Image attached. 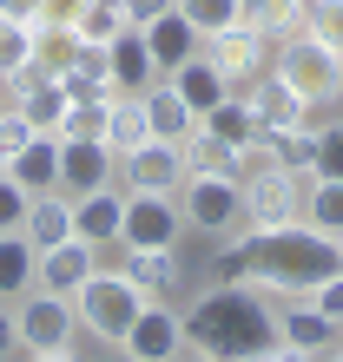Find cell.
I'll use <instances>...</instances> for the list:
<instances>
[{"instance_id":"1","label":"cell","mask_w":343,"mask_h":362,"mask_svg":"<svg viewBox=\"0 0 343 362\" xmlns=\"http://www.w3.org/2000/svg\"><path fill=\"white\" fill-rule=\"evenodd\" d=\"M330 270H343V257H337V238L317 224L231 230V250H225V284H251L277 296H310Z\"/></svg>"},{"instance_id":"2","label":"cell","mask_w":343,"mask_h":362,"mask_svg":"<svg viewBox=\"0 0 343 362\" xmlns=\"http://www.w3.org/2000/svg\"><path fill=\"white\" fill-rule=\"evenodd\" d=\"M264 343H277L271 290L211 284V290H198V303L185 310V349H205V356H218V362H244Z\"/></svg>"},{"instance_id":"3","label":"cell","mask_w":343,"mask_h":362,"mask_svg":"<svg viewBox=\"0 0 343 362\" xmlns=\"http://www.w3.org/2000/svg\"><path fill=\"white\" fill-rule=\"evenodd\" d=\"M271 73L284 79V86L304 99V105H337V99H343V53L324 47L317 33L284 40V47L271 53Z\"/></svg>"},{"instance_id":"4","label":"cell","mask_w":343,"mask_h":362,"mask_svg":"<svg viewBox=\"0 0 343 362\" xmlns=\"http://www.w3.org/2000/svg\"><path fill=\"white\" fill-rule=\"evenodd\" d=\"M73 310H79V329H93L99 343H125V329H133V316L145 310V290L133 284L125 270H93L79 284V296H73Z\"/></svg>"},{"instance_id":"5","label":"cell","mask_w":343,"mask_h":362,"mask_svg":"<svg viewBox=\"0 0 343 362\" xmlns=\"http://www.w3.org/2000/svg\"><path fill=\"white\" fill-rule=\"evenodd\" d=\"M310 178H317V172H284V165H257V172H244V230L304 224Z\"/></svg>"},{"instance_id":"6","label":"cell","mask_w":343,"mask_h":362,"mask_svg":"<svg viewBox=\"0 0 343 362\" xmlns=\"http://www.w3.org/2000/svg\"><path fill=\"white\" fill-rule=\"evenodd\" d=\"M179 211H185V230H205V238H231V230H244V178L191 172V178L179 185Z\"/></svg>"},{"instance_id":"7","label":"cell","mask_w":343,"mask_h":362,"mask_svg":"<svg viewBox=\"0 0 343 362\" xmlns=\"http://www.w3.org/2000/svg\"><path fill=\"white\" fill-rule=\"evenodd\" d=\"M13 336H20V349H73V336H79V310H73V296H53V290H27L13 303Z\"/></svg>"},{"instance_id":"8","label":"cell","mask_w":343,"mask_h":362,"mask_svg":"<svg viewBox=\"0 0 343 362\" xmlns=\"http://www.w3.org/2000/svg\"><path fill=\"white\" fill-rule=\"evenodd\" d=\"M185 230V211L179 198L165 191H125V224H119V244H139V250H172Z\"/></svg>"},{"instance_id":"9","label":"cell","mask_w":343,"mask_h":362,"mask_svg":"<svg viewBox=\"0 0 343 362\" xmlns=\"http://www.w3.org/2000/svg\"><path fill=\"white\" fill-rule=\"evenodd\" d=\"M271 53H277V47H271V40L257 33V27H251V20L205 33V59H211V66H218V73L231 79V86H251V79L271 66Z\"/></svg>"},{"instance_id":"10","label":"cell","mask_w":343,"mask_h":362,"mask_svg":"<svg viewBox=\"0 0 343 362\" xmlns=\"http://www.w3.org/2000/svg\"><path fill=\"white\" fill-rule=\"evenodd\" d=\"M271 316H277V343L304 349L310 362L324 356V349H337V343H343V323H330V316L317 310L310 296H277V303H271Z\"/></svg>"},{"instance_id":"11","label":"cell","mask_w":343,"mask_h":362,"mask_svg":"<svg viewBox=\"0 0 343 362\" xmlns=\"http://www.w3.org/2000/svg\"><path fill=\"white\" fill-rule=\"evenodd\" d=\"M125 356H139V362H172L185 349V316L179 310H165V296H145V310L133 316V329H125Z\"/></svg>"},{"instance_id":"12","label":"cell","mask_w":343,"mask_h":362,"mask_svg":"<svg viewBox=\"0 0 343 362\" xmlns=\"http://www.w3.org/2000/svg\"><path fill=\"white\" fill-rule=\"evenodd\" d=\"M119 165H125V191H165V198H179V185L191 178L185 172V145H172V139H145Z\"/></svg>"},{"instance_id":"13","label":"cell","mask_w":343,"mask_h":362,"mask_svg":"<svg viewBox=\"0 0 343 362\" xmlns=\"http://www.w3.org/2000/svg\"><path fill=\"white\" fill-rule=\"evenodd\" d=\"M119 224H125V191L99 185V191H86V198H73V238L79 244L119 250Z\"/></svg>"},{"instance_id":"14","label":"cell","mask_w":343,"mask_h":362,"mask_svg":"<svg viewBox=\"0 0 343 362\" xmlns=\"http://www.w3.org/2000/svg\"><path fill=\"white\" fill-rule=\"evenodd\" d=\"M244 105H251V119H257V132H264V139H271V132H291V125H304V112H310V105L297 99V93H291V86H284V79H277L271 66L251 79Z\"/></svg>"},{"instance_id":"15","label":"cell","mask_w":343,"mask_h":362,"mask_svg":"<svg viewBox=\"0 0 343 362\" xmlns=\"http://www.w3.org/2000/svg\"><path fill=\"white\" fill-rule=\"evenodd\" d=\"M106 73H113V93H145V86H159V79H165L139 27H125L113 47H106Z\"/></svg>"},{"instance_id":"16","label":"cell","mask_w":343,"mask_h":362,"mask_svg":"<svg viewBox=\"0 0 343 362\" xmlns=\"http://www.w3.org/2000/svg\"><path fill=\"white\" fill-rule=\"evenodd\" d=\"M113 152H106V139H79V145H60V191L67 198H86V191L113 185Z\"/></svg>"},{"instance_id":"17","label":"cell","mask_w":343,"mask_h":362,"mask_svg":"<svg viewBox=\"0 0 343 362\" xmlns=\"http://www.w3.org/2000/svg\"><path fill=\"white\" fill-rule=\"evenodd\" d=\"M93 270H99V250L79 244V238H67V244L40 250V276H33V284L53 290V296H79V284H86Z\"/></svg>"},{"instance_id":"18","label":"cell","mask_w":343,"mask_h":362,"mask_svg":"<svg viewBox=\"0 0 343 362\" xmlns=\"http://www.w3.org/2000/svg\"><path fill=\"white\" fill-rule=\"evenodd\" d=\"M145 47H152V59H159V73H172V66H185L191 53H205V33L191 27V20L179 13V7H165L159 20H145Z\"/></svg>"},{"instance_id":"19","label":"cell","mask_w":343,"mask_h":362,"mask_svg":"<svg viewBox=\"0 0 343 362\" xmlns=\"http://www.w3.org/2000/svg\"><path fill=\"white\" fill-rule=\"evenodd\" d=\"M20 238H27L33 250H53L73 238V198L67 191H33L27 198V218H20Z\"/></svg>"},{"instance_id":"20","label":"cell","mask_w":343,"mask_h":362,"mask_svg":"<svg viewBox=\"0 0 343 362\" xmlns=\"http://www.w3.org/2000/svg\"><path fill=\"white\" fill-rule=\"evenodd\" d=\"M165 86L179 93V99H185V105H191V112H198V119H205V112H211V105H218V99H231V79H225L218 66H211L205 53H191L185 66H172V73H165Z\"/></svg>"},{"instance_id":"21","label":"cell","mask_w":343,"mask_h":362,"mask_svg":"<svg viewBox=\"0 0 343 362\" xmlns=\"http://www.w3.org/2000/svg\"><path fill=\"white\" fill-rule=\"evenodd\" d=\"M7 172H13V185H27V191H60V139L53 132H27Z\"/></svg>"},{"instance_id":"22","label":"cell","mask_w":343,"mask_h":362,"mask_svg":"<svg viewBox=\"0 0 343 362\" xmlns=\"http://www.w3.org/2000/svg\"><path fill=\"white\" fill-rule=\"evenodd\" d=\"M145 139H152V119H145V93H113V105H106V152L125 158V152H139Z\"/></svg>"},{"instance_id":"23","label":"cell","mask_w":343,"mask_h":362,"mask_svg":"<svg viewBox=\"0 0 343 362\" xmlns=\"http://www.w3.org/2000/svg\"><path fill=\"white\" fill-rule=\"evenodd\" d=\"M244 20L271 40V47H284V40L310 33V0H244Z\"/></svg>"},{"instance_id":"24","label":"cell","mask_w":343,"mask_h":362,"mask_svg":"<svg viewBox=\"0 0 343 362\" xmlns=\"http://www.w3.org/2000/svg\"><path fill=\"white\" fill-rule=\"evenodd\" d=\"M119 270L133 276L145 296H172V290H179V257H172V250H139V244H119Z\"/></svg>"},{"instance_id":"25","label":"cell","mask_w":343,"mask_h":362,"mask_svg":"<svg viewBox=\"0 0 343 362\" xmlns=\"http://www.w3.org/2000/svg\"><path fill=\"white\" fill-rule=\"evenodd\" d=\"M40 276V250L20 230H0V303H20Z\"/></svg>"},{"instance_id":"26","label":"cell","mask_w":343,"mask_h":362,"mask_svg":"<svg viewBox=\"0 0 343 362\" xmlns=\"http://www.w3.org/2000/svg\"><path fill=\"white\" fill-rule=\"evenodd\" d=\"M145 119H152V139H172V145H185L191 132H198V112H191L165 79H159V86H145Z\"/></svg>"},{"instance_id":"27","label":"cell","mask_w":343,"mask_h":362,"mask_svg":"<svg viewBox=\"0 0 343 362\" xmlns=\"http://www.w3.org/2000/svg\"><path fill=\"white\" fill-rule=\"evenodd\" d=\"M86 47V40H79V27H60V20H33V66L40 73H67L73 66V53Z\"/></svg>"},{"instance_id":"28","label":"cell","mask_w":343,"mask_h":362,"mask_svg":"<svg viewBox=\"0 0 343 362\" xmlns=\"http://www.w3.org/2000/svg\"><path fill=\"white\" fill-rule=\"evenodd\" d=\"M198 125H205V132H218L225 145H238V158H244V145H257V139H264V132H257V119H251V105H244L238 93H231V99H218Z\"/></svg>"},{"instance_id":"29","label":"cell","mask_w":343,"mask_h":362,"mask_svg":"<svg viewBox=\"0 0 343 362\" xmlns=\"http://www.w3.org/2000/svg\"><path fill=\"white\" fill-rule=\"evenodd\" d=\"M185 172H225V178H244V158H238V145H225L218 132H191L185 139Z\"/></svg>"},{"instance_id":"30","label":"cell","mask_w":343,"mask_h":362,"mask_svg":"<svg viewBox=\"0 0 343 362\" xmlns=\"http://www.w3.org/2000/svg\"><path fill=\"white\" fill-rule=\"evenodd\" d=\"M304 224H317V230H343V178H324L317 172L310 178V198H304Z\"/></svg>"},{"instance_id":"31","label":"cell","mask_w":343,"mask_h":362,"mask_svg":"<svg viewBox=\"0 0 343 362\" xmlns=\"http://www.w3.org/2000/svg\"><path fill=\"white\" fill-rule=\"evenodd\" d=\"M271 165H284V172H317V132L310 125H291V132H271Z\"/></svg>"},{"instance_id":"32","label":"cell","mask_w":343,"mask_h":362,"mask_svg":"<svg viewBox=\"0 0 343 362\" xmlns=\"http://www.w3.org/2000/svg\"><path fill=\"white\" fill-rule=\"evenodd\" d=\"M106 105H113V93H106V99H73L53 139H60V145H79V139H106Z\"/></svg>"},{"instance_id":"33","label":"cell","mask_w":343,"mask_h":362,"mask_svg":"<svg viewBox=\"0 0 343 362\" xmlns=\"http://www.w3.org/2000/svg\"><path fill=\"white\" fill-rule=\"evenodd\" d=\"M73 27H79V40H86V47H113V40L133 27V20H125V7H119V0H93V7H86Z\"/></svg>"},{"instance_id":"34","label":"cell","mask_w":343,"mask_h":362,"mask_svg":"<svg viewBox=\"0 0 343 362\" xmlns=\"http://www.w3.org/2000/svg\"><path fill=\"white\" fill-rule=\"evenodd\" d=\"M20 73H33V27H20V20H0V86Z\"/></svg>"},{"instance_id":"35","label":"cell","mask_w":343,"mask_h":362,"mask_svg":"<svg viewBox=\"0 0 343 362\" xmlns=\"http://www.w3.org/2000/svg\"><path fill=\"white\" fill-rule=\"evenodd\" d=\"M198 33H218V27H238L244 20V0H172Z\"/></svg>"},{"instance_id":"36","label":"cell","mask_w":343,"mask_h":362,"mask_svg":"<svg viewBox=\"0 0 343 362\" xmlns=\"http://www.w3.org/2000/svg\"><path fill=\"white\" fill-rule=\"evenodd\" d=\"M310 33L343 53V0H310Z\"/></svg>"},{"instance_id":"37","label":"cell","mask_w":343,"mask_h":362,"mask_svg":"<svg viewBox=\"0 0 343 362\" xmlns=\"http://www.w3.org/2000/svg\"><path fill=\"white\" fill-rule=\"evenodd\" d=\"M27 185H13V172H0V230H20V218H27Z\"/></svg>"},{"instance_id":"38","label":"cell","mask_w":343,"mask_h":362,"mask_svg":"<svg viewBox=\"0 0 343 362\" xmlns=\"http://www.w3.org/2000/svg\"><path fill=\"white\" fill-rule=\"evenodd\" d=\"M317 172L343 178V125H324V132H317Z\"/></svg>"},{"instance_id":"39","label":"cell","mask_w":343,"mask_h":362,"mask_svg":"<svg viewBox=\"0 0 343 362\" xmlns=\"http://www.w3.org/2000/svg\"><path fill=\"white\" fill-rule=\"evenodd\" d=\"M310 303H317V310H324V316H330V323H343V270H330V276H324V284H317V290H310Z\"/></svg>"},{"instance_id":"40","label":"cell","mask_w":343,"mask_h":362,"mask_svg":"<svg viewBox=\"0 0 343 362\" xmlns=\"http://www.w3.org/2000/svg\"><path fill=\"white\" fill-rule=\"evenodd\" d=\"M20 139H27V119H20L13 105H7V112H0V172H7V165H13V152H20Z\"/></svg>"},{"instance_id":"41","label":"cell","mask_w":343,"mask_h":362,"mask_svg":"<svg viewBox=\"0 0 343 362\" xmlns=\"http://www.w3.org/2000/svg\"><path fill=\"white\" fill-rule=\"evenodd\" d=\"M86 7H93V0H40V20H60V27H73Z\"/></svg>"},{"instance_id":"42","label":"cell","mask_w":343,"mask_h":362,"mask_svg":"<svg viewBox=\"0 0 343 362\" xmlns=\"http://www.w3.org/2000/svg\"><path fill=\"white\" fill-rule=\"evenodd\" d=\"M119 7H125V20H133V27H145V20H159L172 0H119Z\"/></svg>"},{"instance_id":"43","label":"cell","mask_w":343,"mask_h":362,"mask_svg":"<svg viewBox=\"0 0 343 362\" xmlns=\"http://www.w3.org/2000/svg\"><path fill=\"white\" fill-rule=\"evenodd\" d=\"M244 362H310L304 349H291V343H264L257 356H244Z\"/></svg>"},{"instance_id":"44","label":"cell","mask_w":343,"mask_h":362,"mask_svg":"<svg viewBox=\"0 0 343 362\" xmlns=\"http://www.w3.org/2000/svg\"><path fill=\"white\" fill-rule=\"evenodd\" d=\"M0 20H20V27H33V20H40V0H0Z\"/></svg>"},{"instance_id":"45","label":"cell","mask_w":343,"mask_h":362,"mask_svg":"<svg viewBox=\"0 0 343 362\" xmlns=\"http://www.w3.org/2000/svg\"><path fill=\"white\" fill-rule=\"evenodd\" d=\"M20 349V336H13V303H0V362H7Z\"/></svg>"},{"instance_id":"46","label":"cell","mask_w":343,"mask_h":362,"mask_svg":"<svg viewBox=\"0 0 343 362\" xmlns=\"http://www.w3.org/2000/svg\"><path fill=\"white\" fill-rule=\"evenodd\" d=\"M27 362H79V356H73V349H33Z\"/></svg>"},{"instance_id":"47","label":"cell","mask_w":343,"mask_h":362,"mask_svg":"<svg viewBox=\"0 0 343 362\" xmlns=\"http://www.w3.org/2000/svg\"><path fill=\"white\" fill-rule=\"evenodd\" d=\"M172 362H218V356H205V349H179Z\"/></svg>"},{"instance_id":"48","label":"cell","mask_w":343,"mask_h":362,"mask_svg":"<svg viewBox=\"0 0 343 362\" xmlns=\"http://www.w3.org/2000/svg\"><path fill=\"white\" fill-rule=\"evenodd\" d=\"M317 362H343V343H337V349H324V356H317Z\"/></svg>"},{"instance_id":"49","label":"cell","mask_w":343,"mask_h":362,"mask_svg":"<svg viewBox=\"0 0 343 362\" xmlns=\"http://www.w3.org/2000/svg\"><path fill=\"white\" fill-rule=\"evenodd\" d=\"M106 362H139V356H125V349H119V356H106Z\"/></svg>"},{"instance_id":"50","label":"cell","mask_w":343,"mask_h":362,"mask_svg":"<svg viewBox=\"0 0 343 362\" xmlns=\"http://www.w3.org/2000/svg\"><path fill=\"white\" fill-rule=\"evenodd\" d=\"M337 257H343V230H337Z\"/></svg>"},{"instance_id":"51","label":"cell","mask_w":343,"mask_h":362,"mask_svg":"<svg viewBox=\"0 0 343 362\" xmlns=\"http://www.w3.org/2000/svg\"><path fill=\"white\" fill-rule=\"evenodd\" d=\"M0 112H7V93H0Z\"/></svg>"}]
</instances>
